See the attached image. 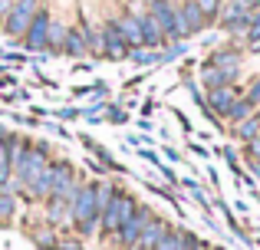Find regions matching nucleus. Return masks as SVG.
Listing matches in <instances>:
<instances>
[{"label": "nucleus", "instance_id": "obj_29", "mask_svg": "<svg viewBox=\"0 0 260 250\" xmlns=\"http://www.w3.org/2000/svg\"><path fill=\"white\" fill-rule=\"evenodd\" d=\"M128 56H132L135 63H155V53H152V50H145V46H139V50H132Z\"/></svg>", "mask_w": 260, "mask_h": 250}, {"label": "nucleus", "instance_id": "obj_11", "mask_svg": "<svg viewBox=\"0 0 260 250\" xmlns=\"http://www.w3.org/2000/svg\"><path fill=\"white\" fill-rule=\"evenodd\" d=\"M241 59H244L241 46L231 43V46H217V50L204 59V66H217V69H241Z\"/></svg>", "mask_w": 260, "mask_h": 250}, {"label": "nucleus", "instance_id": "obj_30", "mask_svg": "<svg viewBox=\"0 0 260 250\" xmlns=\"http://www.w3.org/2000/svg\"><path fill=\"white\" fill-rule=\"evenodd\" d=\"M37 244L43 247V250H56V240H53V234H46V231L37 234Z\"/></svg>", "mask_w": 260, "mask_h": 250}, {"label": "nucleus", "instance_id": "obj_31", "mask_svg": "<svg viewBox=\"0 0 260 250\" xmlns=\"http://www.w3.org/2000/svg\"><path fill=\"white\" fill-rule=\"evenodd\" d=\"M7 13H10V0H0V23H4Z\"/></svg>", "mask_w": 260, "mask_h": 250}, {"label": "nucleus", "instance_id": "obj_34", "mask_svg": "<svg viewBox=\"0 0 260 250\" xmlns=\"http://www.w3.org/2000/svg\"><path fill=\"white\" fill-rule=\"evenodd\" d=\"M128 250H142V247H128Z\"/></svg>", "mask_w": 260, "mask_h": 250}, {"label": "nucleus", "instance_id": "obj_14", "mask_svg": "<svg viewBox=\"0 0 260 250\" xmlns=\"http://www.w3.org/2000/svg\"><path fill=\"white\" fill-rule=\"evenodd\" d=\"M168 234V221H161V218H148V224L142 227V234H139V244L135 247H142V250H155V244H158L161 237Z\"/></svg>", "mask_w": 260, "mask_h": 250}, {"label": "nucleus", "instance_id": "obj_7", "mask_svg": "<svg viewBox=\"0 0 260 250\" xmlns=\"http://www.w3.org/2000/svg\"><path fill=\"white\" fill-rule=\"evenodd\" d=\"M148 218H152V211H148V207H135V211L122 221V227L115 231L122 244H125V247H135V244H139V234H142V227L148 224Z\"/></svg>", "mask_w": 260, "mask_h": 250}, {"label": "nucleus", "instance_id": "obj_4", "mask_svg": "<svg viewBox=\"0 0 260 250\" xmlns=\"http://www.w3.org/2000/svg\"><path fill=\"white\" fill-rule=\"evenodd\" d=\"M148 13L158 20V26H161V33H165L168 43H181V40H188L181 20H178V7L172 4V0H148Z\"/></svg>", "mask_w": 260, "mask_h": 250}, {"label": "nucleus", "instance_id": "obj_12", "mask_svg": "<svg viewBox=\"0 0 260 250\" xmlns=\"http://www.w3.org/2000/svg\"><path fill=\"white\" fill-rule=\"evenodd\" d=\"M128 43L122 40V33H119V26L115 23H109L106 30H102V56H112V59H122V56H128Z\"/></svg>", "mask_w": 260, "mask_h": 250}, {"label": "nucleus", "instance_id": "obj_13", "mask_svg": "<svg viewBox=\"0 0 260 250\" xmlns=\"http://www.w3.org/2000/svg\"><path fill=\"white\" fill-rule=\"evenodd\" d=\"M46 37H50V13H46V10H37L30 30H26V46H30V50H43V46H46Z\"/></svg>", "mask_w": 260, "mask_h": 250}, {"label": "nucleus", "instance_id": "obj_26", "mask_svg": "<svg viewBox=\"0 0 260 250\" xmlns=\"http://www.w3.org/2000/svg\"><path fill=\"white\" fill-rule=\"evenodd\" d=\"M10 214H13V194L0 188V218L7 221V218H10Z\"/></svg>", "mask_w": 260, "mask_h": 250}, {"label": "nucleus", "instance_id": "obj_27", "mask_svg": "<svg viewBox=\"0 0 260 250\" xmlns=\"http://www.w3.org/2000/svg\"><path fill=\"white\" fill-rule=\"evenodd\" d=\"M244 96H247L250 102H254L257 109H260V76H254V79L247 83V89H244Z\"/></svg>", "mask_w": 260, "mask_h": 250}, {"label": "nucleus", "instance_id": "obj_15", "mask_svg": "<svg viewBox=\"0 0 260 250\" xmlns=\"http://www.w3.org/2000/svg\"><path fill=\"white\" fill-rule=\"evenodd\" d=\"M139 26H142V46H145V50H155V46L168 43L165 33H161V26H158V20H155L152 13H142V17H139Z\"/></svg>", "mask_w": 260, "mask_h": 250}, {"label": "nucleus", "instance_id": "obj_17", "mask_svg": "<svg viewBox=\"0 0 260 250\" xmlns=\"http://www.w3.org/2000/svg\"><path fill=\"white\" fill-rule=\"evenodd\" d=\"M115 26H119V33H122V40L128 43V50H139L142 46V26H139V17H122V20H115Z\"/></svg>", "mask_w": 260, "mask_h": 250}, {"label": "nucleus", "instance_id": "obj_8", "mask_svg": "<svg viewBox=\"0 0 260 250\" xmlns=\"http://www.w3.org/2000/svg\"><path fill=\"white\" fill-rule=\"evenodd\" d=\"M244 96L241 86H221V89H208V96H204V105H208L211 112H214L217 119L228 116V109L234 105V99Z\"/></svg>", "mask_w": 260, "mask_h": 250}, {"label": "nucleus", "instance_id": "obj_1", "mask_svg": "<svg viewBox=\"0 0 260 250\" xmlns=\"http://www.w3.org/2000/svg\"><path fill=\"white\" fill-rule=\"evenodd\" d=\"M257 10H260V0H228L221 17H217V26H221L228 37L244 40V33H247V26H250V17H254Z\"/></svg>", "mask_w": 260, "mask_h": 250}, {"label": "nucleus", "instance_id": "obj_10", "mask_svg": "<svg viewBox=\"0 0 260 250\" xmlns=\"http://www.w3.org/2000/svg\"><path fill=\"white\" fill-rule=\"evenodd\" d=\"M241 69H217V66H201V86L204 89H221V86H237Z\"/></svg>", "mask_w": 260, "mask_h": 250}, {"label": "nucleus", "instance_id": "obj_25", "mask_svg": "<svg viewBox=\"0 0 260 250\" xmlns=\"http://www.w3.org/2000/svg\"><path fill=\"white\" fill-rule=\"evenodd\" d=\"M244 40H247L250 50H254V46H260V10L250 17V26H247V33H244Z\"/></svg>", "mask_w": 260, "mask_h": 250}, {"label": "nucleus", "instance_id": "obj_24", "mask_svg": "<svg viewBox=\"0 0 260 250\" xmlns=\"http://www.w3.org/2000/svg\"><path fill=\"white\" fill-rule=\"evenodd\" d=\"M112 194H115V188H109V185H95V207H99V214L109 207V201H112Z\"/></svg>", "mask_w": 260, "mask_h": 250}, {"label": "nucleus", "instance_id": "obj_9", "mask_svg": "<svg viewBox=\"0 0 260 250\" xmlns=\"http://www.w3.org/2000/svg\"><path fill=\"white\" fill-rule=\"evenodd\" d=\"M178 20H181V26H184V33H188V37L208 30V20H204L198 0H181V4H178Z\"/></svg>", "mask_w": 260, "mask_h": 250}, {"label": "nucleus", "instance_id": "obj_21", "mask_svg": "<svg viewBox=\"0 0 260 250\" xmlns=\"http://www.w3.org/2000/svg\"><path fill=\"white\" fill-rule=\"evenodd\" d=\"M86 46H89V33H86V30H70V33H66L63 50L70 53V56H83Z\"/></svg>", "mask_w": 260, "mask_h": 250}, {"label": "nucleus", "instance_id": "obj_33", "mask_svg": "<svg viewBox=\"0 0 260 250\" xmlns=\"http://www.w3.org/2000/svg\"><path fill=\"white\" fill-rule=\"evenodd\" d=\"M208 250H224V247H208Z\"/></svg>", "mask_w": 260, "mask_h": 250}, {"label": "nucleus", "instance_id": "obj_18", "mask_svg": "<svg viewBox=\"0 0 260 250\" xmlns=\"http://www.w3.org/2000/svg\"><path fill=\"white\" fill-rule=\"evenodd\" d=\"M53 181H56V165H46L43 171L37 174V181L26 185V188H30L26 198H46V194H53Z\"/></svg>", "mask_w": 260, "mask_h": 250}, {"label": "nucleus", "instance_id": "obj_16", "mask_svg": "<svg viewBox=\"0 0 260 250\" xmlns=\"http://www.w3.org/2000/svg\"><path fill=\"white\" fill-rule=\"evenodd\" d=\"M231 135H234L241 145H247V141H254L257 135H260V109L254 112V116H247L244 122H237V125H231Z\"/></svg>", "mask_w": 260, "mask_h": 250}, {"label": "nucleus", "instance_id": "obj_23", "mask_svg": "<svg viewBox=\"0 0 260 250\" xmlns=\"http://www.w3.org/2000/svg\"><path fill=\"white\" fill-rule=\"evenodd\" d=\"M198 7H201L204 20H208V26H211V23H217V17H221L224 0H198Z\"/></svg>", "mask_w": 260, "mask_h": 250}, {"label": "nucleus", "instance_id": "obj_3", "mask_svg": "<svg viewBox=\"0 0 260 250\" xmlns=\"http://www.w3.org/2000/svg\"><path fill=\"white\" fill-rule=\"evenodd\" d=\"M73 224L83 234H92L95 224H99V207H95V185H83L73 194V207H70Z\"/></svg>", "mask_w": 260, "mask_h": 250}, {"label": "nucleus", "instance_id": "obj_19", "mask_svg": "<svg viewBox=\"0 0 260 250\" xmlns=\"http://www.w3.org/2000/svg\"><path fill=\"white\" fill-rule=\"evenodd\" d=\"M13 152H17V141L0 135V188L10 181V171H13Z\"/></svg>", "mask_w": 260, "mask_h": 250}, {"label": "nucleus", "instance_id": "obj_22", "mask_svg": "<svg viewBox=\"0 0 260 250\" xmlns=\"http://www.w3.org/2000/svg\"><path fill=\"white\" fill-rule=\"evenodd\" d=\"M181 244H184V231L181 227H168V234L155 244V250H181Z\"/></svg>", "mask_w": 260, "mask_h": 250}, {"label": "nucleus", "instance_id": "obj_20", "mask_svg": "<svg viewBox=\"0 0 260 250\" xmlns=\"http://www.w3.org/2000/svg\"><path fill=\"white\" fill-rule=\"evenodd\" d=\"M254 112H257V105L250 102L247 96H237V99H234V105L228 109V116H224V119H228L231 125H237V122H244L247 116H254Z\"/></svg>", "mask_w": 260, "mask_h": 250}, {"label": "nucleus", "instance_id": "obj_28", "mask_svg": "<svg viewBox=\"0 0 260 250\" xmlns=\"http://www.w3.org/2000/svg\"><path fill=\"white\" fill-rule=\"evenodd\" d=\"M244 158H247V161H260V135H257L254 141L244 145Z\"/></svg>", "mask_w": 260, "mask_h": 250}, {"label": "nucleus", "instance_id": "obj_2", "mask_svg": "<svg viewBox=\"0 0 260 250\" xmlns=\"http://www.w3.org/2000/svg\"><path fill=\"white\" fill-rule=\"evenodd\" d=\"M50 165L46 161V148L43 145H26V141H17V152H13V168H17V181L20 185H33L37 174Z\"/></svg>", "mask_w": 260, "mask_h": 250}, {"label": "nucleus", "instance_id": "obj_6", "mask_svg": "<svg viewBox=\"0 0 260 250\" xmlns=\"http://www.w3.org/2000/svg\"><path fill=\"white\" fill-rule=\"evenodd\" d=\"M33 17H37V0H17V4L10 7V13H7V33L23 37V33L30 30Z\"/></svg>", "mask_w": 260, "mask_h": 250}, {"label": "nucleus", "instance_id": "obj_5", "mask_svg": "<svg viewBox=\"0 0 260 250\" xmlns=\"http://www.w3.org/2000/svg\"><path fill=\"white\" fill-rule=\"evenodd\" d=\"M135 198L132 194H125V191H115L112 194V201H109V207L99 214V227H102V234H115L122 227V221L128 218V214L135 211Z\"/></svg>", "mask_w": 260, "mask_h": 250}, {"label": "nucleus", "instance_id": "obj_32", "mask_svg": "<svg viewBox=\"0 0 260 250\" xmlns=\"http://www.w3.org/2000/svg\"><path fill=\"white\" fill-rule=\"evenodd\" d=\"M63 250H79V244H63Z\"/></svg>", "mask_w": 260, "mask_h": 250}]
</instances>
